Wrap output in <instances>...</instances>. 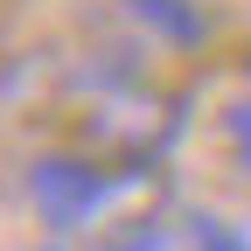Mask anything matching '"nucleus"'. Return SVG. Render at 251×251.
Here are the masks:
<instances>
[{"mask_svg": "<svg viewBox=\"0 0 251 251\" xmlns=\"http://www.w3.org/2000/svg\"><path fill=\"white\" fill-rule=\"evenodd\" d=\"M28 196H35L42 224L63 237H119L161 216V188L147 168H98V161H42L28 175Z\"/></svg>", "mask_w": 251, "mask_h": 251, "instance_id": "nucleus-1", "label": "nucleus"}]
</instances>
